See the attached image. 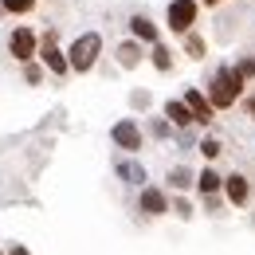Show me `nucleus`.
Returning a JSON list of instances; mask_svg holds the SVG:
<instances>
[{"label":"nucleus","instance_id":"14","mask_svg":"<svg viewBox=\"0 0 255 255\" xmlns=\"http://www.w3.org/2000/svg\"><path fill=\"white\" fill-rule=\"evenodd\" d=\"M137 59H141V47H137V43H122V47H118V63L126 67H137Z\"/></svg>","mask_w":255,"mask_h":255},{"label":"nucleus","instance_id":"21","mask_svg":"<svg viewBox=\"0 0 255 255\" xmlns=\"http://www.w3.org/2000/svg\"><path fill=\"white\" fill-rule=\"evenodd\" d=\"M24 79H28V83H39V79H43V71H39V67H28V71H24Z\"/></svg>","mask_w":255,"mask_h":255},{"label":"nucleus","instance_id":"2","mask_svg":"<svg viewBox=\"0 0 255 255\" xmlns=\"http://www.w3.org/2000/svg\"><path fill=\"white\" fill-rule=\"evenodd\" d=\"M98 55H102V35L98 32H87L79 35L75 43H71V51H67V59H71V71H91V67L98 63Z\"/></svg>","mask_w":255,"mask_h":255},{"label":"nucleus","instance_id":"22","mask_svg":"<svg viewBox=\"0 0 255 255\" xmlns=\"http://www.w3.org/2000/svg\"><path fill=\"white\" fill-rule=\"evenodd\" d=\"M240 71H244L248 79H255V59H244V63H240Z\"/></svg>","mask_w":255,"mask_h":255},{"label":"nucleus","instance_id":"10","mask_svg":"<svg viewBox=\"0 0 255 255\" xmlns=\"http://www.w3.org/2000/svg\"><path fill=\"white\" fill-rule=\"evenodd\" d=\"M165 118H169L173 126H189V122H196V114H192L189 102H165Z\"/></svg>","mask_w":255,"mask_h":255},{"label":"nucleus","instance_id":"20","mask_svg":"<svg viewBox=\"0 0 255 255\" xmlns=\"http://www.w3.org/2000/svg\"><path fill=\"white\" fill-rule=\"evenodd\" d=\"M173 212H177L181 220H189V216H192V208H189V204H185V200H177V204H173Z\"/></svg>","mask_w":255,"mask_h":255},{"label":"nucleus","instance_id":"17","mask_svg":"<svg viewBox=\"0 0 255 255\" xmlns=\"http://www.w3.org/2000/svg\"><path fill=\"white\" fill-rule=\"evenodd\" d=\"M0 8H4V12L24 16V12H32V8H35V0H0Z\"/></svg>","mask_w":255,"mask_h":255},{"label":"nucleus","instance_id":"3","mask_svg":"<svg viewBox=\"0 0 255 255\" xmlns=\"http://www.w3.org/2000/svg\"><path fill=\"white\" fill-rule=\"evenodd\" d=\"M196 12H200V4H196V0H169V28H173L177 35L192 32Z\"/></svg>","mask_w":255,"mask_h":255},{"label":"nucleus","instance_id":"6","mask_svg":"<svg viewBox=\"0 0 255 255\" xmlns=\"http://www.w3.org/2000/svg\"><path fill=\"white\" fill-rule=\"evenodd\" d=\"M8 51H12V59H20V63L35 59V35L28 32V28H16V32L8 35Z\"/></svg>","mask_w":255,"mask_h":255},{"label":"nucleus","instance_id":"9","mask_svg":"<svg viewBox=\"0 0 255 255\" xmlns=\"http://www.w3.org/2000/svg\"><path fill=\"white\" fill-rule=\"evenodd\" d=\"M141 212H149V216L169 212V200H165V192H161V189H141Z\"/></svg>","mask_w":255,"mask_h":255},{"label":"nucleus","instance_id":"11","mask_svg":"<svg viewBox=\"0 0 255 255\" xmlns=\"http://www.w3.org/2000/svg\"><path fill=\"white\" fill-rule=\"evenodd\" d=\"M129 32L137 35V39H145V43H157V24L149 16H133L129 20Z\"/></svg>","mask_w":255,"mask_h":255},{"label":"nucleus","instance_id":"24","mask_svg":"<svg viewBox=\"0 0 255 255\" xmlns=\"http://www.w3.org/2000/svg\"><path fill=\"white\" fill-rule=\"evenodd\" d=\"M12 255H28V248H16V252H12Z\"/></svg>","mask_w":255,"mask_h":255},{"label":"nucleus","instance_id":"18","mask_svg":"<svg viewBox=\"0 0 255 255\" xmlns=\"http://www.w3.org/2000/svg\"><path fill=\"white\" fill-rule=\"evenodd\" d=\"M153 67H157V71H169V67H173L169 47H165V43H153Z\"/></svg>","mask_w":255,"mask_h":255},{"label":"nucleus","instance_id":"16","mask_svg":"<svg viewBox=\"0 0 255 255\" xmlns=\"http://www.w3.org/2000/svg\"><path fill=\"white\" fill-rule=\"evenodd\" d=\"M185 51H189L192 59H204V39L196 32H185Z\"/></svg>","mask_w":255,"mask_h":255},{"label":"nucleus","instance_id":"12","mask_svg":"<svg viewBox=\"0 0 255 255\" xmlns=\"http://www.w3.org/2000/svg\"><path fill=\"white\" fill-rule=\"evenodd\" d=\"M122 181H129V185H141L145 181V165H137V161H118V169H114Z\"/></svg>","mask_w":255,"mask_h":255},{"label":"nucleus","instance_id":"25","mask_svg":"<svg viewBox=\"0 0 255 255\" xmlns=\"http://www.w3.org/2000/svg\"><path fill=\"white\" fill-rule=\"evenodd\" d=\"M204 4H208V8H212V4H220V0H204Z\"/></svg>","mask_w":255,"mask_h":255},{"label":"nucleus","instance_id":"13","mask_svg":"<svg viewBox=\"0 0 255 255\" xmlns=\"http://www.w3.org/2000/svg\"><path fill=\"white\" fill-rule=\"evenodd\" d=\"M196 185H200V192L208 196V192H216V189H224V177L220 173H212V169H204L200 177H196Z\"/></svg>","mask_w":255,"mask_h":255},{"label":"nucleus","instance_id":"5","mask_svg":"<svg viewBox=\"0 0 255 255\" xmlns=\"http://www.w3.org/2000/svg\"><path fill=\"white\" fill-rule=\"evenodd\" d=\"M110 137H114V145H118V149H129V153H133V149H141V129H137L133 118H122L118 126L110 129Z\"/></svg>","mask_w":255,"mask_h":255},{"label":"nucleus","instance_id":"23","mask_svg":"<svg viewBox=\"0 0 255 255\" xmlns=\"http://www.w3.org/2000/svg\"><path fill=\"white\" fill-rule=\"evenodd\" d=\"M244 110H248V114L255 118V98H248V102H244Z\"/></svg>","mask_w":255,"mask_h":255},{"label":"nucleus","instance_id":"8","mask_svg":"<svg viewBox=\"0 0 255 255\" xmlns=\"http://www.w3.org/2000/svg\"><path fill=\"white\" fill-rule=\"evenodd\" d=\"M185 102L192 106V114H196V122H204V126H208V122L216 118V106H212V98H204L200 91H189V95H185Z\"/></svg>","mask_w":255,"mask_h":255},{"label":"nucleus","instance_id":"19","mask_svg":"<svg viewBox=\"0 0 255 255\" xmlns=\"http://www.w3.org/2000/svg\"><path fill=\"white\" fill-rule=\"evenodd\" d=\"M200 153H204V157H220L224 145L216 141V137H204V141H200Z\"/></svg>","mask_w":255,"mask_h":255},{"label":"nucleus","instance_id":"1","mask_svg":"<svg viewBox=\"0 0 255 255\" xmlns=\"http://www.w3.org/2000/svg\"><path fill=\"white\" fill-rule=\"evenodd\" d=\"M244 71L240 67H220L216 71V79L208 83V98H212V106L216 110H228V106H236L240 95H244Z\"/></svg>","mask_w":255,"mask_h":255},{"label":"nucleus","instance_id":"4","mask_svg":"<svg viewBox=\"0 0 255 255\" xmlns=\"http://www.w3.org/2000/svg\"><path fill=\"white\" fill-rule=\"evenodd\" d=\"M39 59L47 63L51 75H67V71H71V59L59 51V43H55V35H51V32L43 35V43H39Z\"/></svg>","mask_w":255,"mask_h":255},{"label":"nucleus","instance_id":"7","mask_svg":"<svg viewBox=\"0 0 255 255\" xmlns=\"http://www.w3.org/2000/svg\"><path fill=\"white\" fill-rule=\"evenodd\" d=\"M224 192H228V200H232V204H248V196H252V189H248V177H244V173L224 177Z\"/></svg>","mask_w":255,"mask_h":255},{"label":"nucleus","instance_id":"15","mask_svg":"<svg viewBox=\"0 0 255 255\" xmlns=\"http://www.w3.org/2000/svg\"><path fill=\"white\" fill-rule=\"evenodd\" d=\"M169 185H173V189H189V185H192V173L185 169V165L169 169Z\"/></svg>","mask_w":255,"mask_h":255}]
</instances>
